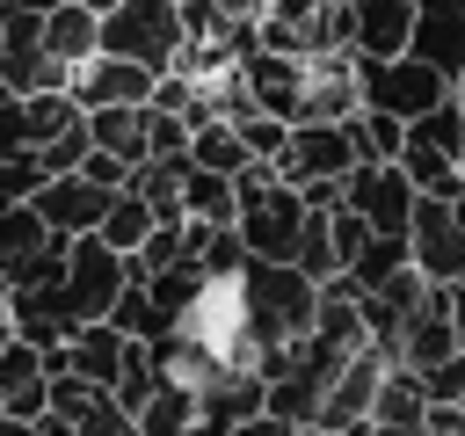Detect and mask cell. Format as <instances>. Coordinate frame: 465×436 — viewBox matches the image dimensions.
I'll return each instance as SVG.
<instances>
[{
    "instance_id": "18",
    "label": "cell",
    "mask_w": 465,
    "mask_h": 436,
    "mask_svg": "<svg viewBox=\"0 0 465 436\" xmlns=\"http://www.w3.org/2000/svg\"><path fill=\"white\" fill-rule=\"evenodd\" d=\"M0 87L7 94H65L73 87V65L44 51V36L29 44H0Z\"/></svg>"
},
{
    "instance_id": "35",
    "label": "cell",
    "mask_w": 465,
    "mask_h": 436,
    "mask_svg": "<svg viewBox=\"0 0 465 436\" xmlns=\"http://www.w3.org/2000/svg\"><path fill=\"white\" fill-rule=\"evenodd\" d=\"M0 436H73L58 414H36V421H15V414H0Z\"/></svg>"
},
{
    "instance_id": "10",
    "label": "cell",
    "mask_w": 465,
    "mask_h": 436,
    "mask_svg": "<svg viewBox=\"0 0 465 436\" xmlns=\"http://www.w3.org/2000/svg\"><path fill=\"white\" fill-rule=\"evenodd\" d=\"M51 414L73 429V436H138V414L109 392V385H87L73 371H51Z\"/></svg>"
},
{
    "instance_id": "15",
    "label": "cell",
    "mask_w": 465,
    "mask_h": 436,
    "mask_svg": "<svg viewBox=\"0 0 465 436\" xmlns=\"http://www.w3.org/2000/svg\"><path fill=\"white\" fill-rule=\"evenodd\" d=\"M349 51L356 58H407L414 51V0H349Z\"/></svg>"
},
{
    "instance_id": "41",
    "label": "cell",
    "mask_w": 465,
    "mask_h": 436,
    "mask_svg": "<svg viewBox=\"0 0 465 436\" xmlns=\"http://www.w3.org/2000/svg\"><path fill=\"white\" fill-rule=\"evenodd\" d=\"M291 436H327V429H291Z\"/></svg>"
},
{
    "instance_id": "32",
    "label": "cell",
    "mask_w": 465,
    "mask_h": 436,
    "mask_svg": "<svg viewBox=\"0 0 465 436\" xmlns=\"http://www.w3.org/2000/svg\"><path fill=\"white\" fill-rule=\"evenodd\" d=\"M414 378H421L429 407H458V400H465V349L443 356V363H429V371H414Z\"/></svg>"
},
{
    "instance_id": "42",
    "label": "cell",
    "mask_w": 465,
    "mask_h": 436,
    "mask_svg": "<svg viewBox=\"0 0 465 436\" xmlns=\"http://www.w3.org/2000/svg\"><path fill=\"white\" fill-rule=\"evenodd\" d=\"M450 94H458V102H465V73H458V87H450Z\"/></svg>"
},
{
    "instance_id": "19",
    "label": "cell",
    "mask_w": 465,
    "mask_h": 436,
    "mask_svg": "<svg viewBox=\"0 0 465 436\" xmlns=\"http://www.w3.org/2000/svg\"><path fill=\"white\" fill-rule=\"evenodd\" d=\"M44 51H51V58H65V65H87V58L102 51V15H94V7H80V0L51 7V15H44Z\"/></svg>"
},
{
    "instance_id": "9",
    "label": "cell",
    "mask_w": 465,
    "mask_h": 436,
    "mask_svg": "<svg viewBox=\"0 0 465 436\" xmlns=\"http://www.w3.org/2000/svg\"><path fill=\"white\" fill-rule=\"evenodd\" d=\"M269 167L291 189H312V182H349V167H363V160H356L349 124H291V138H283V153Z\"/></svg>"
},
{
    "instance_id": "39",
    "label": "cell",
    "mask_w": 465,
    "mask_h": 436,
    "mask_svg": "<svg viewBox=\"0 0 465 436\" xmlns=\"http://www.w3.org/2000/svg\"><path fill=\"white\" fill-rule=\"evenodd\" d=\"M450 327H458V349H465V283H450Z\"/></svg>"
},
{
    "instance_id": "40",
    "label": "cell",
    "mask_w": 465,
    "mask_h": 436,
    "mask_svg": "<svg viewBox=\"0 0 465 436\" xmlns=\"http://www.w3.org/2000/svg\"><path fill=\"white\" fill-rule=\"evenodd\" d=\"M80 7H94V15H109V7H116V0H80Z\"/></svg>"
},
{
    "instance_id": "16",
    "label": "cell",
    "mask_w": 465,
    "mask_h": 436,
    "mask_svg": "<svg viewBox=\"0 0 465 436\" xmlns=\"http://www.w3.org/2000/svg\"><path fill=\"white\" fill-rule=\"evenodd\" d=\"M414 58H429L436 73H465V0H414Z\"/></svg>"
},
{
    "instance_id": "38",
    "label": "cell",
    "mask_w": 465,
    "mask_h": 436,
    "mask_svg": "<svg viewBox=\"0 0 465 436\" xmlns=\"http://www.w3.org/2000/svg\"><path fill=\"white\" fill-rule=\"evenodd\" d=\"M225 436H291V429H283V421H276V414H254V421H232V429H225Z\"/></svg>"
},
{
    "instance_id": "37",
    "label": "cell",
    "mask_w": 465,
    "mask_h": 436,
    "mask_svg": "<svg viewBox=\"0 0 465 436\" xmlns=\"http://www.w3.org/2000/svg\"><path fill=\"white\" fill-rule=\"evenodd\" d=\"M211 7H218L225 22H262V7H269V0H211Z\"/></svg>"
},
{
    "instance_id": "22",
    "label": "cell",
    "mask_w": 465,
    "mask_h": 436,
    "mask_svg": "<svg viewBox=\"0 0 465 436\" xmlns=\"http://www.w3.org/2000/svg\"><path fill=\"white\" fill-rule=\"evenodd\" d=\"M240 196H232V174H211V167H182V218H203V225H232Z\"/></svg>"
},
{
    "instance_id": "28",
    "label": "cell",
    "mask_w": 465,
    "mask_h": 436,
    "mask_svg": "<svg viewBox=\"0 0 465 436\" xmlns=\"http://www.w3.org/2000/svg\"><path fill=\"white\" fill-rule=\"evenodd\" d=\"M189 160L211 167V174H240V167H247V145H240V131H232L225 116H211V124L189 131Z\"/></svg>"
},
{
    "instance_id": "3",
    "label": "cell",
    "mask_w": 465,
    "mask_h": 436,
    "mask_svg": "<svg viewBox=\"0 0 465 436\" xmlns=\"http://www.w3.org/2000/svg\"><path fill=\"white\" fill-rule=\"evenodd\" d=\"M102 51L131 58L145 73H174L182 65V0H116L102 15Z\"/></svg>"
},
{
    "instance_id": "34",
    "label": "cell",
    "mask_w": 465,
    "mask_h": 436,
    "mask_svg": "<svg viewBox=\"0 0 465 436\" xmlns=\"http://www.w3.org/2000/svg\"><path fill=\"white\" fill-rule=\"evenodd\" d=\"M80 174H87V182H102V189H131V167H124V160H109V153H87V160H80Z\"/></svg>"
},
{
    "instance_id": "27",
    "label": "cell",
    "mask_w": 465,
    "mask_h": 436,
    "mask_svg": "<svg viewBox=\"0 0 465 436\" xmlns=\"http://www.w3.org/2000/svg\"><path fill=\"white\" fill-rule=\"evenodd\" d=\"M341 124L356 138V160H400V145H407V124L385 116V109H349Z\"/></svg>"
},
{
    "instance_id": "17",
    "label": "cell",
    "mask_w": 465,
    "mask_h": 436,
    "mask_svg": "<svg viewBox=\"0 0 465 436\" xmlns=\"http://www.w3.org/2000/svg\"><path fill=\"white\" fill-rule=\"evenodd\" d=\"M443 356H458V327H450V291L436 283L429 291V305L407 320V334H400V371H429V363H443Z\"/></svg>"
},
{
    "instance_id": "14",
    "label": "cell",
    "mask_w": 465,
    "mask_h": 436,
    "mask_svg": "<svg viewBox=\"0 0 465 436\" xmlns=\"http://www.w3.org/2000/svg\"><path fill=\"white\" fill-rule=\"evenodd\" d=\"M0 414H15V421L51 414V356L29 349L22 334L0 342Z\"/></svg>"
},
{
    "instance_id": "29",
    "label": "cell",
    "mask_w": 465,
    "mask_h": 436,
    "mask_svg": "<svg viewBox=\"0 0 465 436\" xmlns=\"http://www.w3.org/2000/svg\"><path fill=\"white\" fill-rule=\"evenodd\" d=\"M407 138H421L429 153H443V160H458V167H465V102L450 94L443 109H429V116H414V124H407Z\"/></svg>"
},
{
    "instance_id": "23",
    "label": "cell",
    "mask_w": 465,
    "mask_h": 436,
    "mask_svg": "<svg viewBox=\"0 0 465 436\" xmlns=\"http://www.w3.org/2000/svg\"><path fill=\"white\" fill-rule=\"evenodd\" d=\"M196 421H203V414H196V392H189V385H167V378H160V392L138 407V436H189Z\"/></svg>"
},
{
    "instance_id": "33",
    "label": "cell",
    "mask_w": 465,
    "mask_h": 436,
    "mask_svg": "<svg viewBox=\"0 0 465 436\" xmlns=\"http://www.w3.org/2000/svg\"><path fill=\"white\" fill-rule=\"evenodd\" d=\"M232 131H240L247 160H276V153H283V138H291V124H276V116H262V109H254V116H240Z\"/></svg>"
},
{
    "instance_id": "36",
    "label": "cell",
    "mask_w": 465,
    "mask_h": 436,
    "mask_svg": "<svg viewBox=\"0 0 465 436\" xmlns=\"http://www.w3.org/2000/svg\"><path fill=\"white\" fill-rule=\"evenodd\" d=\"M421 436H465V414H458V407H429Z\"/></svg>"
},
{
    "instance_id": "11",
    "label": "cell",
    "mask_w": 465,
    "mask_h": 436,
    "mask_svg": "<svg viewBox=\"0 0 465 436\" xmlns=\"http://www.w3.org/2000/svg\"><path fill=\"white\" fill-rule=\"evenodd\" d=\"M29 203H36V218H44L58 240H87V233H102L116 189H102V182H87V174H51Z\"/></svg>"
},
{
    "instance_id": "24",
    "label": "cell",
    "mask_w": 465,
    "mask_h": 436,
    "mask_svg": "<svg viewBox=\"0 0 465 436\" xmlns=\"http://www.w3.org/2000/svg\"><path fill=\"white\" fill-rule=\"evenodd\" d=\"M182 167H189V153H182V160H145V167H131V196H145L160 225L182 218Z\"/></svg>"
},
{
    "instance_id": "8",
    "label": "cell",
    "mask_w": 465,
    "mask_h": 436,
    "mask_svg": "<svg viewBox=\"0 0 465 436\" xmlns=\"http://www.w3.org/2000/svg\"><path fill=\"white\" fill-rule=\"evenodd\" d=\"M341 203H349V211H356L371 233H392V240H407L421 189L407 182V167H400V160H363V167H349V182H341Z\"/></svg>"
},
{
    "instance_id": "12",
    "label": "cell",
    "mask_w": 465,
    "mask_h": 436,
    "mask_svg": "<svg viewBox=\"0 0 465 436\" xmlns=\"http://www.w3.org/2000/svg\"><path fill=\"white\" fill-rule=\"evenodd\" d=\"M153 87H160V73H145V65H131V58H109V51H94L87 65H73V102L80 109H145L153 102Z\"/></svg>"
},
{
    "instance_id": "30",
    "label": "cell",
    "mask_w": 465,
    "mask_h": 436,
    "mask_svg": "<svg viewBox=\"0 0 465 436\" xmlns=\"http://www.w3.org/2000/svg\"><path fill=\"white\" fill-rule=\"evenodd\" d=\"M407 262H414V254H407V240H392V233H378V240H371V247H363V254H356V262H349L341 276H349L356 291H378V283H385V276H400Z\"/></svg>"
},
{
    "instance_id": "2",
    "label": "cell",
    "mask_w": 465,
    "mask_h": 436,
    "mask_svg": "<svg viewBox=\"0 0 465 436\" xmlns=\"http://www.w3.org/2000/svg\"><path fill=\"white\" fill-rule=\"evenodd\" d=\"M232 196H240V211H232V233L247 240V254L254 262H291V247H298V225H305V196L269 167V160H247L240 174H232Z\"/></svg>"
},
{
    "instance_id": "20",
    "label": "cell",
    "mask_w": 465,
    "mask_h": 436,
    "mask_svg": "<svg viewBox=\"0 0 465 436\" xmlns=\"http://www.w3.org/2000/svg\"><path fill=\"white\" fill-rule=\"evenodd\" d=\"M153 109V102H145ZM145 109H87V138L94 153L124 160V167H145Z\"/></svg>"
},
{
    "instance_id": "43",
    "label": "cell",
    "mask_w": 465,
    "mask_h": 436,
    "mask_svg": "<svg viewBox=\"0 0 465 436\" xmlns=\"http://www.w3.org/2000/svg\"><path fill=\"white\" fill-rule=\"evenodd\" d=\"M458 414H465V400H458Z\"/></svg>"
},
{
    "instance_id": "5",
    "label": "cell",
    "mask_w": 465,
    "mask_h": 436,
    "mask_svg": "<svg viewBox=\"0 0 465 436\" xmlns=\"http://www.w3.org/2000/svg\"><path fill=\"white\" fill-rule=\"evenodd\" d=\"M124 283H131V254H116L109 240H73L65 247V283H58V305H65V320L73 327H94V320H109L116 312V298H124Z\"/></svg>"
},
{
    "instance_id": "1",
    "label": "cell",
    "mask_w": 465,
    "mask_h": 436,
    "mask_svg": "<svg viewBox=\"0 0 465 436\" xmlns=\"http://www.w3.org/2000/svg\"><path fill=\"white\" fill-rule=\"evenodd\" d=\"M240 298H247V327H254V342H262V356H269V371L262 378H276V363L312 334V320H320V283L305 276V269H291V262H247L240 269Z\"/></svg>"
},
{
    "instance_id": "21",
    "label": "cell",
    "mask_w": 465,
    "mask_h": 436,
    "mask_svg": "<svg viewBox=\"0 0 465 436\" xmlns=\"http://www.w3.org/2000/svg\"><path fill=\"white\" fill-rule=\"evenodd\" d=\"M371 421L421 436V421H429V392H421V378L392 363V371H385V385H378V400H371Z\"/></svg>"
},
{
    "instance_id": "6",
    "label": "cell",
    "mask_w": 465,
    "mask_h": 436,
    "mask_svg": "<svg viewBox=\"0 0 465 436\" xmlns=\"http://www.w3.org/2000/svg\"><path fill=\"white\" fill-rule=\"evenodd\" d=\"M65 247L36 203H0V291H29V283H58L65 276Z\"/></svg>"
},
{
    "instance_id": "26",
    "label": "cell",
    "mask_w": 465,
    "mask_h": 436,
    "mask_svg": "<svg viewBox=\"0 0 465 436\" xmlns=\"http://www.w3.org/2000/svg\"><path fill=\"white\" fill-rule=\"evenodd\" d=\"M291 269H305L312 283H334V276H341V254H334V225H327V211H305L298 247H291Z\"/></svg>"
},
{
    "instance_id": "13",
    "label": "cell",
    "mask_w": 465,
    "mask_h": 436,
    "mask_svg": "<svg viewBox=\"0 0 465 436\" xmlns=\"http://www.w3.org/2000/svg\"><path fill=\"white\" fill-rule=\"evenodd\" d=\"M385 371H392V363H385L378 349L349 356V363H341V378L327 385V400H320V421H312V429H327V436H349L356 421H371V400H378Z\"/></svg>"
},
{
    "instance_id": "25",
    "label": "cell",
    "mask_w": 465,
    "mask_h": 436,
    "mask_svg": "<svg viewBox=\"0 0 465 436\" xmlns=\"http://www.w3.org/2000/svg\"><path fill=\"white\" fill-rule=\"evenodd\" d=\"M153 225H160V218H153V203H145V196H131V189H116V203H109V218H102V233H94V240H109L116 254H138V247L153 240Z\"/></svg>"
},
{
    "instance_id": "7",
    "label": "cell",
    "mask_w": 465,
    "mask_h": 436,
    "mask_svg": "<svg viewBox=\"0 0 465 436\" xmlns=\"http://www.w3.org/2000/svg\"><path fill=\"white\" fill-rule=\"evenodd\" d=\"M407 254L429 283H465V196H421L407 225Z\"/></svg>"
},
{
    "instance_id": "31",
    "label": "cell",
    "mask_w": 465,
    "mask_h": 436,
    "mask_svg": "<svg viewBox=\"0 0 465 436\" xmlns=\"http://www.w3.org/2000/svg\"><path fill=\"white\" fill-rule=\"evenodd\" d=\"M87 153H94V138H87V116H80V124H65L36 160H44V174H80V160H87Z\"/></svg>"
},
{
    "instance_id": "4",
    "label": "cell",
    "mask_w": 465,
    "mask_h": 436,
    "mask_svg": "<svg viewBox=\"0 0 465 436\" xmlns=\"http://www.w3.org/2000/svg\"><path fill=\"white\" fill-rule=\"evenodd\" d=\"M356 94H363V109H385V116L414 124V116L450 102V73H436L414 51L407 58H356Z\"/></svg>"
}]
</instances>
